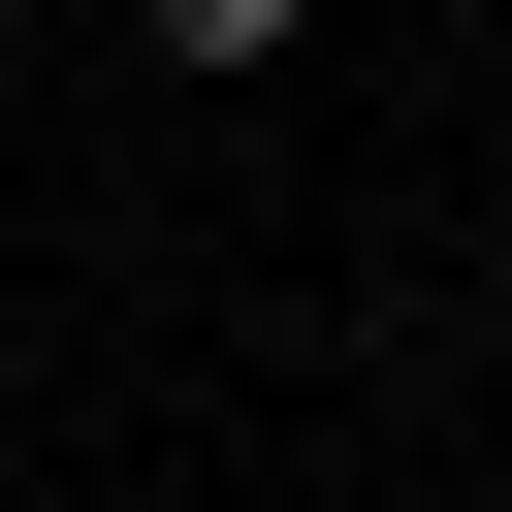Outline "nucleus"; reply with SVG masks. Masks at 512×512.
<instances>
[{
    "label": "nucleus",
    "mask_w": 512,
    "mask_h": 512,
    "mask_svg": "<svg viewBox=\"0 0 512 512\" xmlns=\"http://www.w3.org/2000/svg\"><path fill=\"white\" fill-rule=\"evenodd\" d=\"M128 32H160V64H288L320 0H128Z\"/></svg>",
    "instance_id": "f257e3e1"
}]
</instances>
